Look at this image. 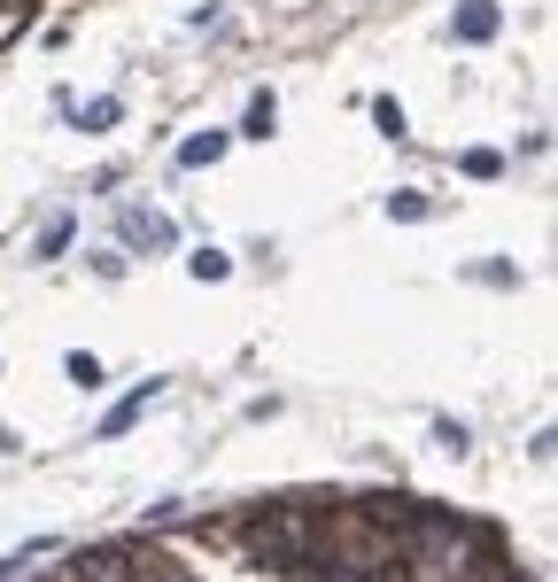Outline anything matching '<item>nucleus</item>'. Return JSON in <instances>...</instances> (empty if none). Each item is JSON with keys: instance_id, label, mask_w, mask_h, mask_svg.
<instances>
[{"instance_id": "12", "label": "nucleus", "mask_w": 558, "mask_h": 582, "mask_svg": "<svg viewBox=\"0 0 558 582\" xmlns=\"http://www.w3.org/2000/svg\"><path fill=\"white\" fill-rule=\"evenodd\" d=\"M372 117H381V132H388V140H404V102H396V94L372 102Z\"/></svg>"}, {"instance_id": "3", "label": "nucleus", "mask_w": 558, "mask_h": 582, "mask_svg": "<svg viewBox=\"0 0 558 582\" xmlns=\"http://www.w3.org/2000/svg\"><path fill=\"white\" fill-rule=\"evenodd\" d=\"M450 32H457L465 47H489V39L504 32V16H497V0H457V16H450Z\"/></svg>"}, {"instance_id": "4", "label": "nucleus", "mask_w": 558, "mask_h": 582, "mask_svg": "<svg viewBox=\"0 0 558 582\" xmlns=\"http://www.w3.org/2000/svg\"><path fill=\"white\" fill-rule=\"evenodd\" d=\"M117 233H125V248H171V218H155V210H117Z\"/></svg>"}, {"instance_id": "10", "label": "nucleus", "mask_w": 558, "mask_h": 582, "mask_svg": "<svg viewBox=\"0 0 558 582\" xmlns=\"http://www.w3.org/2000/svg\"><path fill=\"white\" fill-rule=\"evenodd\" d=\"M186 272H195V280H225V272H233V257H218V248H202V257H186Z\"/></svg>"}, {"instance_id": "13", "label": "nucleus", "mask_w": 558, "mask_h": 582, "mask_svg": "<svg viewBox=\"0 0 558 582\" xmlns=\"http://www.w3.org/2000/svg\"><path fill=\"white\" fill-rule=\"evenodd\" d=\"M388 218H404V225H419V218H427V195H411V187H404V195H388Z\"/></svg>"}, {"instance_id": "11", "label": "nucleus", "mask_w": 558, "mask_h": 582, "mask_svg": "<svg viewBox=\"0 0 558 582\" xmlns=\"http://www.w3.org/2000/svg\"><path fill=\"white\" fill-rule=\"evenodd\" d=\"M78 388H102V358H85V350H70V365H62Z\"/></svg>"}, {"instance_id": "1", "label": "nucleus", "mask_w": 558, "mask_h": 582, "mask_svg": "<svg viewBox=\"0 0 558 582\" xmlns=\"http://www.w3.org/2000/svg\"><path fill=\"white\" fill-rule=\"evenodd\" d=\"M481 528H465L457 513H404L396 521V567L411 582H450L465 567V544H474Z\"/></svg>"}, {"instance_id": "6", "label": "nucleus", "mask_w": 558, "mask_h": 582, "mask_svg": "<svg viewBox=\"0 0 558 582\" xmlns=\"http://www.w3.org/2000/svg\"><path fill=\"white\" fill-rule=\"evenodd\" d=\"M155 396H163V381H140V388H132V396H125V404H109V420H102V435H125V428H132V420H140V411H148V404H155Z\"/></svg>"}, {"instance_id": "8", "label": "nucleus", "mask_w": 558, "mask_h": 582, "mask_svg": "<svg viewBox=\"0 0 558 582\" xmlns=\"http://www.w3.org/2000/svg\"><path fill=\"white\" fill-rule=\"evenodd\" d=\"M225 148H233V132H195V140L178 148V163H186V172H195V163H218Z\"/></svg>"}, {"instance_id": "15", "label": "nucleus", "mask_w": 558, "mask_h": 582, "mask_svg": "<svg viewBox=\"0 0 558 582\" xmlns=\"http://www.w3.org/2000/svg\"><path fill=\"white\" fill-rule=\"evenodd\" d=\"M434 443H442V451H457V458H465V443H474V435H465V428H457V420H434Z\"/></svg>"}, {"instance_id": "2", "label": "nucleus", "mask_w": 558, "mask_h": 582, "mask_svg": "<svg viewBox=\"0 0 558 582\" xmlns=\"http://www.w3.org/2000/svg\"><path fill=\"white\" fill-rule=\"evenodd\" d=\"M248 551H256L264 567H311V551H318V528H311V513L279 505V513H264V521L248 528Z\"/></svg>"}, {"instance_id": "7", "label": "nucleus", "mask_w": 558, "mask_h": 582, "mask_svg": "<svg viewBox=\"0 0 558 582\" xmlns=\"http://www.w3.org/2000/svg\"><path fill=\"white\" fill-rule=\"evenodd\" d=\"M279 132V102L271 94H248V117H241V140H271Z\"/></svg>"}, {"instance_id": "9", "label": "nucleus", "mask_w": 558, "mask_h": 582, "mask_svg": "<svg viewBox=\"0 0 558 582\" xmlns=\"http://www.w3.org/2000/svg\"><path fill=\"white\" fill-rule=\"evenodd\" d=\"M62 248H70V218H47V225H39V265L62 257Z\"/></svg>"}, {"instance_id": "14", "label": "nucleus", "mask_w": 558, "mask_h": 582, "mask_svg": "<svg viewBox=\"0 0 558 582\" xmlns=\"http://www.w3.org/2000/svg\"><path fill=\"white\" fill-rule=\"evenodd\" d=\"M117 117H125V102H93V109H85V117H78V125H85V132H109V125H117Z\"/></svg>"}, {"instance_id": "5", "label": "nucleus", "mask_w": 558, "mask_h": 582, "mask_svg": "<svg viewBox=\"0 0 558 582\" xmlns=\"http://www.w3.org/2000/svg\"><path fill=\"white\" fill-rule=\"evenodd\" d=\"M70 582H132V567L117 551H78L70 559Z\"/></svg>"}]
</instances>
